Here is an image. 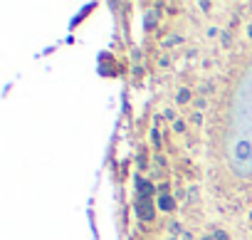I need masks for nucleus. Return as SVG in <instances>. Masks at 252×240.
<instances>
[{"label":"nucleus","mask_w":252,"mask_h":240,"mask_svg":"<svg viewBox=\"0 0 252 240\" xmlns=\"http://www.w3.org/2000/svg\"><path fill=\"white\" fill-rule=\"evenodd\" d=\"M183 42V37L181 35H171V37H166L163 40V47H173V45H181Z\"/></svg>","instance_id":"0eeeda50"},{"label":"nucleus","mask_w":252,"mask_h":240,"mask_svg":"<svg viewBox=\"0 0 252 240\" xmlns=\"http://www.w3.org/2000/svg\"><path fill=\"white\" fill-rule=\"evenodd\" d=\"M154 193H158L156 186H154L151 181L136 176V198H149V201H154Z\"/></svg>","instance_id":"f03ea898"},{"label":"nucleus","mask_w":252,"mask_h":240,"mask_svg":"<svg viewBox=\"0 0 252 240\" xmlns=\"http://www.w3.org/2000/svg\"><path fill=\"white\" fill-rule=\"evenodd\" d=\"M173 132H176V134H183V132H186V122L176 119V122H173Z\"/></svg>","instance_id":"9d476101"},{"label":"nucleus","mask_w":252,"mask_h":240,"mask_svg":"<svg viewBox=\"0 0 252 240\" xmlns=\"http://www.w3.org/2000/svg\"><path fill=\"white\" fill-rule=\"evenodd\" d=\"M198 240H213V238H210V235H200Z\"/></svg>","instance_id":"ddd939ff"},{"label":"nucleus","mask_w":252,"mask_h":240,"mask_svg":"<svg viewBox=\"0 0 252 240\" xmlns=\"http://www.w3.org/2000/svg\"><path fill=\"white\" fill-rule=\"evenodd\" d=\"M158 23H161V10H146V15H144V28L146 30H154V28H158Z\"/></svg>","instance_id":"20e7f679"},{"label":"nucleus","mask_w":252,"mask_h":240,"mask_svg":"<svg viewBox=\"0 0 252 240\" xmlns=\"http://www.w3.org/2000/svg\"><path fill=\"white\" fill-rule=\"evenodd\" d=\"M158 210L173 213V210H176V198H173L171 193H158Z\"/></svg>","instance_id":"7ed1b4c3"},{"label":"nucleus","mask_w":252,"mask_h":240,"mask_svg":"<svg viewBox=\"0 0 252 240\" xmlns=\"http://www.w3.org/2000/svg\"><path fill=\"white\" fill-rule=\"evenodd\" d=\"M193 122H195V124H200V122H203V114H200V111H195V114H193Z\"/></svg>","instance_id":"f8f14e48"},{"label":"nucleus","mask_w":252,"mask_h":240,"mask_svg":"<svg viewBox=\"0 0 252 240\" xmlns=\"http://www.w3.org/2000/svg\"><path fill=\"white\" fill-rule=\"evenodd\" d=\"M168 233L176 238V235H181V233H183V225H181L178 220H168Z\"/></svg>","instance_id":"423d86ee"},{"label":"nucleus","mask_w":252,"mask_h":240,"mask_svg":"<svg viewBox=\"0 0 252 240\" xmlns=\"http://www.w3.org/2000/svg\"><path fill=\"white\" fill-rule=\"evenodd\" d=\"M250 37H252V25H250Z\"/></svg>","instance_id":"4468645a"},{"label":"nucleus","mask_w":252,"mask_h":240,"mask_svg":"<svg viewBox=\"0 0 252 240\" xmlns=\"http://www.w3.org/2000/svg\"><path fill=\"white\" fill-rule=\"evenodd\" d=\"M176 102H178V104H188V102H190V89H178Z\"/></svg>","instance_id":"39448f33"},{"label":"nucleus","mask_w":252,"mask_h":240,"mask_svg":"<svg viewBox=\"0 0 252 240\" xmlns=\"http://www.w3.org/2000/svg\"><path fill=\"white\" fill-rule=\"evenodd\" d=\"M168 240H178V238H168Z\"/></svg>","instance_id":"2eb2a0df"},{"label":"nucleus","mask_w":252,"mask_h":240,"mask_svg":"<svg viewBox=\"0 0 252 240\" xmlns=\"http://www.w3.org/2000/svg\"><path fill=\"white\" fill-rule=\"evenodd\" d=\"M163 116H166V119H171V122H176V111H173V109H166V111H163Z\"/></svg>","instance_id":"9b49d317"},{"label":"nucleus","mask_w":252,"mask_h":240,"mask_svg":"<svg viewBox=\"0 0 252 240\" xmlns=\"http://www.w3.org/2000/svg\"><path fill=\"white\" fill-rule=\"evenodd\" d=\"M136 215H139V220H144V223H151V220H156V206H154V201H149V198H136Z\"/></svg>","instance_id":"f257e3e1"},{"label":"nucleus","mask_w":252,"mask_h":240,"mask_svg":"<svg viewBox=\"0 0 252 240\" xmlns=\"http://www.w3.org/2000/svg\"><path fill=\"white\" fill-rule=\"evenodd\" d=\"M210 238H213V240H230V238H227V233H225L222 228H213Z\"/></svg>","instance_id":"6e6552de"},{"label":"nucleus","mask_w":252,"mask_h":240,"mask_svg":"<svg viewBox=\"0 0 252 240\" xmlns=\"http://www.w3.org/2000/svg\"><path fill=\"white\" fill-rule=\"evenodd\" d=\"M151 141H154V146L161 151V134H158V129H154V132H151Z\"/></svg>","instance_id":"1a4fd4ad"}]
</instances>
